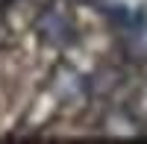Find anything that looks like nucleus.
Masks as SVG:
<instances>
[{
  "label": "nucleus",
  "mask_w": 147,
  "mask_h": 144,
  "mask_svg": "<svg viewBox=\"0 0 147 144\" xmlns=\"http://www.w3.org/2000/svg\"><path fill=\"white\" fill-rule=\"evenodd\" d=\"M41 38L53 41V44H65V41L71 38V27H68V21H65L62 15H56V12L44 15V18H41Z\"/></svg>",
  "instance_id": "obj_1"
}]
</instances>
